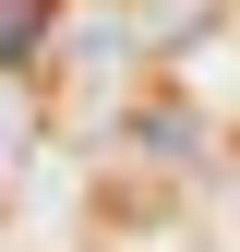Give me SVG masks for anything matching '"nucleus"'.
I'll return each instance as SVG.
<instances>
[{
    "label": "nucleus",
    "mask_w": 240,
    "mask_h": 252,
    "mask_svg": "<svg viewBox=\"0 0 240 252\" xmlns=\"http://www.w3.org/2000/svg\"><path fill=\"white\" fill-rule=\"evenodd\" d=\"M48 12H60V0H0V84H12L24 60H36V36H48Z\"/></svg>",
    "instance_id": "1"
},
{
    "label": "nucleus",
    "mask_w": 240,
    "mask_h": 252,
    "mask_svg": "<svg viewBox=\"0 0 240 252\" xmlns=\"http://www.w3.org/2000/svg\"><path fill=\"white\" fill-rule=\"evenodd\" d=\"M24 156H36V108H24V84H0V192H12Z\"/></svg>",
    "instance_id": "2"
}]
</instances>
